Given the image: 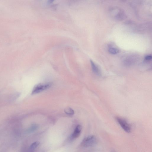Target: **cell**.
Wrapping results in <instances>:
<instances>
[{"label":"cell","mask_w":152,"mask_h":152,"mask_svg":"<svg viewBox=\"0 0 152 152\" xmlns=\"http://www.w3.org/2000/svg\"><path fill=\"white\" fill-rule=\"evenodd\" d=\"M40 142H39L37 141L32 143L30 145V149L33 150L36 148L39 145Z\"/></svg>","instance_id":"ba28073f"},{"label":"cell","mask_w":152,"mask_h":152,"mask_svg":"<svg viewBox=\"0 0 152 152\" xmlns=\"http://www.w3.org/2000/svg\"><path fill=\"white\" fill-rule=\"evenodd\" d=\"M97 142L96 137L93 135H89L83 140L82 145L84 147H89L94 145Z\"/></svg>","instance_id":"7a4b0ae2"},{"label":"cell","mask_w":152,"mask_h":152,"mask_svg":"<svg viewBox=\"0 0 152 152\" xmlns=\"http://www.w3.org/2000/svg\"><path fill=\"white\" fill-rule=\"evenodd\" d=\"M65 113L69 115H73L74 113V110L71 108L69 107L66 108L64 110Z\"/></svg>","instance_id":"52a82bcc"},{"label":"cell","mask_w":152,"mask_h":152,"mask_svg":"<svg viewBox=\"0 0 152 152\" xmlns=\"http://www.w3.org/2000/svg\"><path fill=\"white\" fill-rule=\"evenodd\" d=\"M53 1V0H48V4H50L51 3H52Z\"/></svg>","instance_id":"8fae6325"},{"label":"cell","mask_w":152,"mask_h":152,"mask_svg":"<svg viewBox=\"0 0 152 152\" xmlns=\"http://www.w3.org/2000/svg\"><path fill=\"white\" fill-rule=\"evenodd\" d=\"M52 85L51 82L40 83L36 85L34 87L31 94H34L50 88Z\"/></svg>","instance_id":"6da1fadb"},{"label":"cell","mask_w":152,"mask_h":152,"mask_svg":"<svg viewBox=\"0 0 152 152\" xmlns=\"http://www.w3.org/2000/svg\"><path fill=\"white\" fill-rule=\"evenodd\" d=\"M116 119L122 128L126 132H131V128L130 125L124 119L119 117H116Z\"/></svg>","instance_id":"3957f363"},{"label":"cell","mask_w":152,"mask_h":152,"mask_svg":"<svg viewBox=\"0 0 152 152\" xmlns=\"http://www.w3.org/2000/svg\"><path fill=\"white\" fill-rule=\"evenodd\" d=\"M90 63L93 71L97 75H100V70L97 65L91 60H90Z\"/></svg>","instance_id":"5b68a950"},{"label":"cell","mask_w":152,"mask_h":152,"mask_svg":"<svg viewBox=\"0 0 152 152\" xmlns=\"http://www.w3.org/2000/svg\"><path fill=\"white\" fill-rule=\"evenodd\" d=\"M108 51L110 53L113 54H116L119 52V50L118 48L113 47H109Z\"/></svg>","instance_id":"8992f818"},{"label":"cell","mask_w":152,"mask_h":152,"mask_svg":"<svg viewBox=\"0 0 152 152\" xmlns=\"http://www.w3.org/2000/svg\"><path fill=\"white\" fill-rule=\"evenodd\" d=\"M145 59L146 60L149 61L151 59L152 56L151 55H148L145 56Z\"/></svg>","instance_id":"30bf717a"},{"label":"cell","mask_w":152,"mask_h":152,"mask_svg":"<svg viewBox=\"0 0 152 152\" xmlns=\"http://www.w3.org/2000/svg\"><path fill=\"white\" fill-rule=\"evenodd\" d=\"M115 152V151H113V152Z\"/></svg>","instance_id":"7c38bea8"},{"label":"cell","mask_w":152,"mask_h":152,"mask_svg":"<svg viewBox=\"0 0 152 152\" xmlns=\"http://www.w3.org/2000/svg\"><path fill=\"white\" fill-rule=\"evenodd\" d=\"M82 129L81 125H78L77 126L72 134V137L74 138L78 137L80 134Z\"/></svg>","instance_id":"277c9868"},{"label":"cell","mask_w":152,"mask_h":152,"mask_svg":"<svg viewBox=\"0 0 152 152\" xmlns=\"http://www.w3.org/2000/svg\"><path fill=\"white\" fill-rule=\"evenodd\" d=\"M37 126L35 124H33L28 129V132H31L35 130L37 128Z\"/></svg>","instance_id":"9c48e42d"}]
</instances>
